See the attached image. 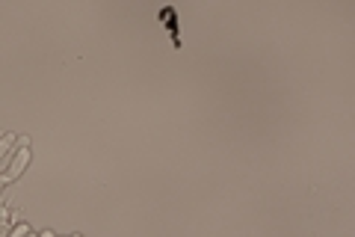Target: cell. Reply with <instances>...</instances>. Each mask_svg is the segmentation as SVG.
Wrapping results in <instances>:
<instances>
[{
    "mask_svg": "<svg viewBox=\"0 0 355 237\" xmlns=\"http://www.w3.org/2000/svg\"><path fill=\"white\" fill-rule=\"evenodd\" d=\"M74 237H77V234H74Z\"/></svg>",
    "mask_w": 355,
    "mask_h": 237,
    "instance_id": "obj_3",
    "label": "cell"
},
{
    "mask_svg": "<svg viewBox=\"0 0 355 237\" xmlns=\"http://www.w3.org/2000/svg\"><path fill=\"white\" fill-rule=\"evenodd\" d=\"M12 237H30V229H27V225H18Z\"/></svg>",
    "mask_w": 355,
    "mask_h": 237,
    "instance_id": "obj_2",
    "label": "cell"
},
{
    "mask_svg": "<svg viewBox=\"0 0 355 237\" xmlns=\"http://www.w3.org/2000/svg\"><path fill=\"white\" fill-rule=\"evenodd\" d=\"M12 142H15V137H12V133H6V137L0 140V154H6V152H9V145H12Z\"/></svg>",
    "mask_w": 355,
    "mask_h": 237,
    "instance_id": "obj_1",
    "label": "cell"
}]
</instances>
